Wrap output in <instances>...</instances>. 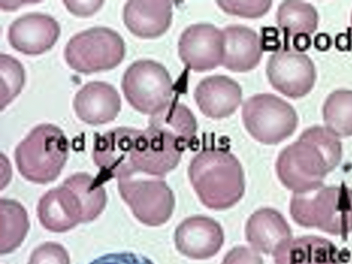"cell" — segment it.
Here are the masks:
<instances>
[{
	"label": "cell",
	"instance_id": "cell-20",
	"mask_svg": "<svg viewBox=\"0 0 352 264\" xmlns=\"http://www.w3.org/2000/svg\"><path fill=\"white\" fill-rule=\"evenodd\" d=\"M273 254L275 264H341L336 245L317 236L291 238L280 245Z\"/></svg>",
	"mask_w": 352,
	"mask_h": 264
},
{
	"label": "cell",
	"instance_id": "cell-17",
	"mask_svg": "<svg viewBox=\"0 0 352 264\" xmlns=\"http://www.w3.org/2000/svg\"><path fill=\"white\" fill-rule=\"evenodd\" d=\"M195 102L203 114L211 118H223L232 114L242 100L239 85L222 75L209 76L195 88Z\"/></svg>",
	"mask_w": 352,
	"mask_h": 264
},
{
	"label": "cell",
	"instance_id": "cell-28",
	"mask_svg": "<svg viewBox=\"0 0 352 264\" xmlns=\"http://www.w3.org/2000/svg\"><path fill=\"white\" fill-rule=\"evenodd\" d=\"M221 264H264L261 256L253 248L240 245L233 248L224 256Z\"/></svg>",
	"mask_w": 352,
	"mask_h": 264
},
{
	"label": "cell",
	"instance_id": "cell-23",
	"mask_svg": "<svg viewBox=\"0 0 352 264\" xmlns=\"http://www.w3.org/2000/svg\"><path fill=\"white\" fill-rule=\"evenodd\" d=\"M149 125L173 133L186 146L192 142L197 128L196 119L190 110L177 102H170L151 116Z\"/></svg>",
	"mask_w": 352,
	"mask_h": 264
},
{
	"label": "cell",
	"instance_id": "cell-24",
	"mask_svg": "<svg viewBox=\"0 0 352 264\" xmlns=\"http://www.w3.org/2000/svg\"><path fill=\"white\" fill-rule=\"evenodd\" d=\"M326 128L338 138L352 135V90L338 89L330 94L322 107Z\"/></svg>",
	"mask_w": 352,
	"mask_h": 264
},
{
	"label": "cell",
	"instance_id": "cell-9",
	"mask_svg": "<svg viewBox=\"0 0 352 264\" xmlns=\"http://www.w3.org/2000/svg\"><path fill=\"white\" fill-rule=\"evenodd\" d=\"M122 88L129 103L151 116L171 101L173 82L166 69L152 60H139L125 71Z\"/></svg>",
	"mask_w": 352,
	"mask_h": 264
},
{
	"label": "cell",
	"instance_id": "cell-11",
	"mask_svg": "<svg viewBox=\"0 0 352 264\" xmlns=\"http://www.w3.org/2000/svg\"><path fill=\"white\" fill-rule=\"evenodd\" d=\"M266 72L276 90L294 99L307 94L316 79L311 59L292 48L284 47L275 52L268 60Z\"/></svg>",
	"mask_w": 352,
	"mask_h": 264
},
{
	"label": "cell",
	"instance_id": "cell-15",
	"mask_svg": "<svg viewBox=\"0 0 352 264\" xmlns=\"http://www.w3.org/2000/svg\"><path fill=\"white\" fill-rule=\"evenodd\" d=\"M138 129L118 127L103 135H96L93 159L102 179L118 177L129 170V157Z\"/></svg>",
	"mask_w": 352,
	"mask_h": 264
},
{
	"label": "cell",
	"instance_id": "cell-3",
	"mask_svg": "<svg viewBox=\"0 0 352 264\" xmlns=\"http://www.w3.org/2000/svg\"><path fill=\"white\" fill-rule=\"evenodd\" d=\"M191 184L201 203L210 209L226 210L243 196L245 179L238 159L228 151L206 148L191 160Z\"/></svg>",
	"mask_w": 352,
	"mask_h": 264
},
{
	"label": "cell",
	"instance_id": "cell-33",
	"mask_svg": "<svg viewBox=\"0 0 352 264\" xmlns=\"http://www.w3.org/2000/svg\"><path fill=\"white\" fill-rule=\"evenodd\" d=\"M351 27H352V12H351Z\"/></svg>",
	"mask_w": 352,
	"mask_h": 264
},
{
	"label": "cell",
	"instance_id": "cell-31",
	"mask_svg": "<svg viewBox=\"0 0 352 264\" xmlns=\"http://www.w3.org/2000/svg\"><path fill=\"white\" fill-rule=\"evenodd\" d=\"M294 50L302 52L307 50L311 45L309 35L299 36L292 41Z\"/></svg>",
	"mask_w": 352,
	"mask_h": 264
},
{
	"label": "cell",
	"instance_id": "cell-30",
	"mask_svg": "<svg viewBox=\"0 0 352 264\" xmlns=\"http://www.w3.org/2000/svg\"><path fill=\"white\" fill-rule=\"evenodd\" d=\"M67 8L73 14L80 16H90L102 5V1H64Z\"/></svg>",
	"mask_w": 352,
	"mask_h": 264
},
{
	"label": "cell",
	"instance_id": "cell-1",
	"mask_svg": "<svg viewBox=\"0 0 352 264\" xmlns=\"http://www.w3.org/2000/svg\"><path fill=\"white\" fill-rule=\"evenodd\" d=\"M342 154L338 137L326 127L313 126L280 151L276 162V173L294 193L312 191L323 186L327 175L340 164Z\"/></svg>",
	"mask_w": 352,
	"mask_h": 264
},
{
	"label": "cell",
	"instance_id": "cell-16",
	"mask_svg": "<svg viewBox=\"0 0 352 264\" xmlns=\"http://www.w3.org/2000/svg\"><path fill=\"white\" fill-rule=\"evenodd\" d=\"M73 106L77 116L84 122L98 125L113 120L121 109L117 90L100 81L85 84L75 95Z\"/></svg>",
	"mask_w": 352,
	"mask_h": 264
},
{
	"label": "cell",
	"instance_id": "cell-6",
	"mask_svg": "<svg viewBox=\"0 0 352 264\" xmlns=\"http://www.w3.org/2000/svg\"><path fill=\"white\" fill-rule=\"evenodd\" d=\"M124 54V43L120 35L104 27L91 28L75 34L64 50L68 65L85 74L116 67Z\"/></svg>",
	"mask_w": 352,
	"mask_h": 264
},
{
	"label": "cell",
	"instance_id": "cell-26",
	"mask_svg": "<svg viewBox=\"0 0 352 264\" xmlns=\"http://www.w3.org/2000/svg\"><path fill=\"white\" fill-rule=\"evenodd\" d=\"M271 1H218L217 3L224 12L245 18H258L270 10Z\"/></svg>",
	"mask_w": 352,
	"mask_h": 264
},
{
	"label": "cell",
	"instance_id": "cell-8",
	"mask_svg": "<svg viewBox=\"0 0 352 264\" xmlns=\"http://www.w3.org/2000/svg\"><path fill=\"white\" fill-rule=\"evenodd\" d=\"M185 147L176 135L166 129L150 125L144 130L138 129L129 170L120 175L138 173L164 177L178 165Z\"/></svg>",
	"mask_w": 352,
	"mask_h": 264
},
{
	"label": "cell",
	"instance_id": "cell-32",
	"mask_svg": "<svg viewBox=\"0 0 352 264\" xmlns=\"http://www.w3.org/2000/svg\"><path fill=\"white\" fill-rule=\"evenodd\" d=\"M331 44V38L327 34H318L314 39L315 47L320 50H327Z\"/></svg>",
	"mask_w": 352,
	"mask_h": 264
},
{
	"label": "cell",
	"instance_id": "cell-21",
	"mask_svg": "<svg viewBox=\"0 0 352 264\" xmlns=\"http://www.w3.org/2000/svg\"><path fill=\"white\" fill-rule=\"evenodd\" d=\"M292 230L276 210L263 208L248 219L245 236L252 248L264 254H274L283 242L292 238Z\"/></svg>",
	"mask_w": 352,
	"mask_h": 264
},
{
	"label": "cell",
	"instance_id": "cell-19",
	"mask_svg": "<svg viewBox=\"0 0 352 264\" xmlns=\"http://www.w3.org/2000/svg\"><path fill=\"white\" fill-rule=\"evenodd\" d=\"M170 1H129L123 10V20L134 35L153 38L163 34L172 21Z\"/></svg>",
	"mask_w": 352,
	"mask_h": 264
},
{
	"label": "cell",
	"instance_id": "cell-2",
	"mask_svg": "<svg viewBox=\"0 0 352 264\" xmlns=\"http://www.w3.org/2000/svg\"><path fill=\"white\" fill-rule=\"evenodd\" d=\"M106 204L100 182L85 173H76L49 190L37 207L41 224L52 232L67 231L80 222L96 219Z\"/></svg>",
	"mask_w": 352,
	"mask_h": 264
},
{
	"label": "cell",
	"instance_id": "cell-27",
	"mask_svg": "<svg viewBox=\"0 0 352 264\" xmlns=\"http://www.w3.org/2000/svg\"><path fill=\"white\" fill-rule=\"evenodd\" d=\"M28 264H69V257L63 246L47 242L34 250Z\"/></svg>",
	"mask_w": 352,
	"mask_h": 264
},
{
	"label": "cell",
	"instance_id": "cell-10",
	"mask_svg": "<svg viewBox=\"0 0 352 264\" xmlns=\"http://www.w3.org/2000/svg\"><path fill=\"white\" fill-rule=\"evenodd\" d=\"M118 190L134 216L149 226H158L171 217L175 207L173 191L158 178H136L133 174L119 176Z\"/></svg>",
	"mask_w": 352,
	"mask_h": 264
},
{
	"label": "cell",
	"instance_id": "cell-18",
	"mask_svg": "<svg viewBox=\"0 0 352 264\" xmlns=\"http://www.w3.org/2000/svg\"><path fill=\"white\" fill-rule=\"evenodd\" d=\"M223 59L226 69L244 72L256 67L263 54V44L253 30L241 25H231L223 30Z\"/></svg>",
	"mask_w": 352,
	"mask_h": 264
},
{
	"label": "cell",
	"instance_id": "cell-5",
	"mask_svg": "<svg viewBox=\"0 0 352 264\" xmlns=\"http://www.w3.org/2000/svg\"><path fill=\"white\" fill-rule=\"evenodd\" d=\"M68 152L69 142L63 131L52 124H41L16 146L14 159L23 177L34 183L47 184L58 177Z\"/></svg>",
	"mask_w": 352,
	"mask_h": 264
},
{
	"label": "cell",
	"instance_id": "cell-25",
	"mask_svg": "<svg viewBox=\"0 0 352 264\" xmlns=\"http://www.w3.org/2000/svg\"><path fill=\"white\" fill-rule=\"evenodd\" d=\"M0 65L2 110L21 92L25 82V71L21 63L8 54H1Z\"/></svg>",
	"mask_w": 352,
	"mask_h": 264
},
{
	"label": "cell",
	"instance_id": "cell-13",
	"mask_svg": "<svg viewBox=\"0 0 352 264\" xmlns=\"http://www.w3.org/2000/svg\"><path fill=\"white\" fill-rule=\"evenodd\" d=\"M177 250L183 255L196 260L214 256L224 241L223 231L214 219L202 215L188 217L175 232Z\"/></svg>",
	"mask_w": 352,
	"mask_h": 264
},
{
	"label": "cell",
	"instance_id": "cell-14",
	"mask_svg": "<svg viewBox=\"0 0 352 264\" xmlns=\"http://www.w3.org/2000/svg\"><path fill=\"white\" fill-rule=\"evenodd\" d=\"M60 32L59 24L53 17L32 12L12 23L8 28V38L16 50L27 55H38L55 44Z\"/></svg>",
	"mask_w": 352,
	"mask_h": 264
},
{
	"label": "cell",
	"instance_id": "cell-4",
	"mask_svg": "<svg viewBox=\"0 0 352 264\" xmlns=\"http://www.w3.org/2000/svg\"><path fill=\"white\" fill-rule=\"evenodd\" d=\"M289 212L300 226L346 236L352 232V189L342 184L294 193Z\"/></svg>",
	"mask_w": 352,
	"mask_h": 264
},
{
	"label": "cell",
	"instance_id": "cell-29",
	"mask_svg": "<svg viewBox=\"0 0 352 264\" xmlns=\"http://www.w3.org/2000/svg\"><path fill=\"white\" fill-rule=\"evenodd\" d=\"M89 264H153V263L140 254L122 252L102 255Z\"/></svg>",
	"mask_w": 352,
	"mask_h": 264
},
{
	"label": "cell",
	"instance_id": "cell-22",
	"mask_svg": "<svg viewBox=\"0 0 352 264\" xmlns=\"http://www.w3.org/2000/svg\"><path fill=\"white\" fill-rule=\"evenodd\" d=\"M276 23L284 34L285 48H289L294 38L310 35L317 30L318 14L309 3L285 1L278 6Z\"/></svg>",
	"mask_w": 352,
	"mask_h": 264
},
{
	"label": "cell",
	"instance_id": "cell-12",
	"mask_svg": "<svg viewBox=\"0 0 352 264\" xmlns=\"http://www.w3.org/2000/svg\"><path fill=\"white\" fill-rule=\"evenodd\" d=\"M223 50L222 30L209 23L188 27L178 43L182 61L195 72L210 70L221 65Z\"/></svg>",
	"mask_w": 352,
	"mask_h": 264
},
{
	"label": "cell",
	"instance_id": "cell-7",
	"mask_svg": "<svg viewBox=\"0 0 352 264\" xmlns=\"http://www.w3.org/2000/svg\"><path fill=\"white\" fill-rule=\"evenodd\" d=\"M242 120L248 133L265 144H276L292 135L298 119L293 107L271 94H259L245 100Z\"/></svg>",
	"mask_w": 352,
	"mask_h": 264
}]
</instances>
